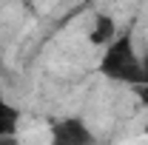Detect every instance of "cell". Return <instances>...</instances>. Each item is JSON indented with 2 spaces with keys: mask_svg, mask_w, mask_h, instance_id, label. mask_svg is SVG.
<instances>
[{
  "mask_svg": "<svg viewBox=\"0 0 148 145\" xmlns=\"http://www.w3.org/2000/svg\"><path fill=\"white\" fill-rule=\"evenodd\" d=\"M100 74L117 83L140 85V54L134 49L131 34H120L108 43L106 54L100 60Z\"/></svg>",
  "mask_w": 148,
  "mask_h": 145,
  "instance_id": "obj_1",
  "label": "cell"
},
{
  "mask_svg": "<svg viewBox=\"0 0 148 145\" xmlns=\"http://www.w3.org/2000/svg\"><path fill=\"white\" fill-rule=\"evenodd\" d=\"M51 140L60 145H83V142H91V131L80 120H66V122H57L51 128Z\"/></svg>",
  "mask_w": 148,
  "mask_h": 145,
  "instance_id": "obj_2",
  "label": "cell"
},
{
  "mask_svg": "<svg viewBox=\"0 0 148 145\" xmlns=\"http://www.w3.org/2000/svg\"><path fill=\"white\" fill-rule=\"evenodd\" d=\"M20 122V111L0 97V140H12Z\"/></svg>",
  "mask_w": 148,
  "mask_h": 145,
  "instance_id": "obj_3",
  "label": "cell"
},
{
  "mask_svg": "<svg viewBox=\"0 0 148 145\" xmlns=\"http://www.w3.org/2000/svg\"><path fill=\"white\" fill-rule=\"evenodd\" d=\"M111 40H114V20L100 14L91 29V43H111Z\"/></svg>",
  "mask_w": 148,
  "mask_h": 145,
  "instance_id": "obj_4",
  "label": "cell"
},
{
  "mask_svg": "<svg viewBox=\"0 0 148 145\" xmlns=\"http://www.w3.org/2000/svg\"><path fill=\"white\" fill-rule=\"evenodd\" d=\"M140 85H148V54L140 57Z\"/></svg>",
  "mask_w": 148,
  "mask_h": 145,
  "instance_id": "obj_5",
  "label": "cell"
}]
</instances>
